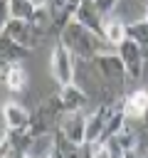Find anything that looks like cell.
I'll return each instance as SVG.
<instances>
[{"mask_svg":"<svg viewBox=\"0 0 148 158\" xmlns=\"http://www.w3.org/2000/svg\"><path fill=\"white\" fill-rule=\"evenodd\" d=\"M59 37L69 47V52L76 54V57H81V59H96L101 54L113 52V47L104 40L101 32H96V30H91V27L76 22V20H69L62 27V35Z\"/></svg>","mask_w":148,"mask_h":158,"instance_id":"1","label":"cell"},{"mask_svg":"<svg viewBox=\"0 0 148 158\" xmlns=\"http://www.w3.org/2000/svg\"><path fill=\"white\" fill-rule=\"evenodd\" d=\"M2 37L32 52V49L39 44L42 30H39L35 22H25V20H12V17H7V20L2 22Z\"/></svg>","mask_w":148,"mask_h":158,"instance_id":"2","label":"cell"},{"mask_svg":"<svg viewBox=\"0 0 148 158\" xmlns=\"http://www.w3.org/2000/svg\"><path fill=\"white\" fill-rule=\"evenodd\" d=\"M118 104L113 101H104L89 118H86V143H104L106 141V131L111 126V118L116 114Z\"/></svg>","mask_w":148,"mask_h":158,"instance_id":"3","label":"cell"},{"mask_svg":"<svg viewBox=\"0 0 148 158\" xmlns=\"http://www.w3.org/2000/svg\"><path fill=\"white\" fill-rule=\"evenodd\" d=\"M49 72L59 86H69L74 81V54L69 52L64 42L54 44L52 57H49Z\"/></svg>","mask_w":148,"mask_h":158,"instance_id":"4","label":"cell"},{"mask_svg":"<svg viewBox=\"0 0 148 158\" xmlns=\"http://www.w3.org/2000/svg\"><path fill=\"white\" fill-rule=\"evenodd\" d=\"M86 118L81 111H67L62 114V121H59V133L72 141V143H86Z\"/></svg>","mask_w":148,"mask_h":158,"instance_id":"5","label":"cell"},{"mask_svg":"<svg viewBox=\"0 0 148 158\" xmlns=\"http://www.w3.org/2000/svg\"><path fill=\"white\" fill-rule=\"evenodd\" d=\"M54 153H57V131L25 138V146H22L25 158H54Z\"/></svg>","mask_w":148,"mask_h":158,"instance_id":"6","label":"cell"},{"mask_svg":"<svg viewBox=\"0 0 148 158\" xmlns=\"http://www.w3.org/2000/svg\"><path fill=\"white\" fill-rule=\"evenodd\" d=\"M2 121H5V128L12 131L15 136L27 133L30 126H32V116H30V111H27L25 106L15 104V101L2 104Z\"/></svg>","mask_w":148,"mask_h":158,"instance_id":"7","label":"cell"},{"mask_svg":"<svg viewBox=\"0 0 148 158\" xmlns=\"http://www.w3.org/2000/svg\"><path fill=\"white\" fill-rule=\"evenodd\" d=\"M91 62H94L96 72L104 77V81H109V84H123V77H128L121 57L113 54V52L101 54V57H96V59H91Z\"/></svg>","mask_w":148,"mask_h":158,"instance_id":"8","label":"cell"},{"mask_svg":"<svg viewBox=\"0 0 148 158\" xmlns=\"http://www.w3.org/2000/svg\"><path fill=\"white\" fill-rule=\"evenodd\" d=\"M118 57H121V62H123V67H126V74L128 77H133V79H138L141 74H143V62H146V54H143V49L128 37L121 47H118Z\"/></svg>","mask_w":148,"mask_h":158,"instance_id":"9","label":"cell"},{"mask_svg":"<svg viewBox=\"0 0 148 158\" xmlns=\"http://www.w3.org/2000/svg\"><path fill=\"white\" fill-rule=\"evenodd\" d=\"M121 106L128 118H148V89H136L126 94Z\"/></svg>","mask_w":148,"mask_h":158,"instance_id":"10","label":"cell"},{"mask_svg":"<svg viewBox=\"0 0 148 158\" xmlns=\"http://www.w3.org/2000/svg\"><path fill=\"white\" fill-rule=\"evenodd\" d=\"M2 81L10 91H22L27 86V69L20 62H10L2 64Z\"/></svg>","mask_w":148,"mask_h":158,"instance_id":"11","label":"cell"},{"mask_svg":"<svg viewBox=\"0 0 148 158\" xmlns=\"http://www.w3.org/2000/svg\"><path fill=\"white\" fill-rule=\"evenodd\" d=\"M101 35H104V40H106L111 47H121V44L128 40V25H123L121 20L106 17V20H104V27H101Z\"/></svg>","mask_w":148,"mask_h":158,"instance_id":"12","label":"cell"},{"mask_svg":"<svg viewBox=\"0 0 148 158\" xmlns=\"http://www.w3.org/2000/svg\"><path fill=\"white\" fill-rule=\"evenodd\" d=\"M59 101H62L64 111H81V106L86 104V94H84L76 84H69V86H62Z\"/></svg>","mask_w":148,"mask_h":158,"instance_id":"13","label":"cell"},{"mask_svg":"<svg viewBox=\"0 0 148 158\" xmlns=\"http://www.w3.org/2000/svg\"><path fill=\"white\" fill-rule=\"evenodd\" d=\"M74 20L86 25V27H91V30H96V32H101V27H104V17L96 12L94 2H81L76 7V12H74Z\"/></svg>","mask_w":148,"mask_h":158,"instance_id":"14","label":"cell"},{"mask_svg":"<svg viewBox=\"0 0 148 158\" xmlns=\"http://www.w3.org/2000/svg\"><path fill=\"white\" fill-rule=\"evenodd\" d=\"M7 12L12 20H25V22H35L37 20V7L32 0H7Z\"/></svg>","mask_w":148,"mask_h":158,"instance_id":"15","label":"cell"},{"mask_svg":"<svg viewBox=\"0 0 148 158\" xmlns=\"http://www.w3.org/2000/svg\"><path fill=\"white\" fill-rule=\"evenodd\" d=\"M128 37L143 49V54L148 57V22L146 20H138L133 25H128Z\"/></svg>","mask_w":148,"mask_h":158,"instance_id":"16","label":"cell"},{"mask_svg":"<svg viewBox=\"0 0 148 158\" xmlns=\"http://www.w3.org/2000/svg\"><path fill=\"white\" fill-rule=\"evenodd\" d=\"M25 54H30V49H25V47H20V44H15V42H10V40L2 37V64L20 62Z\"/></svg>","mask_w":148,"mask_h":158,"instance_id":"17","label":"cell"},{"mask_svg":"<svg viewBox=\"0 0 148 158\" xmlns=\"http://www.w3.org/2000/svg\"><path fill=\"white\" fill-rule=\"evenodd\" d=\"M116 5H118V0H94V7H96V12H99L104 20L109 17V12H111Z\"/></svg>","mask_w":148,"mask_h":158,"instance_id":"18","label":"cell"},{"mask_svg":"<svg viewBox=\"0 0 148 158\" xmlns=\"http://www.w3.org/2000/svg\"><path fill=\"white\" fill-rule=\"evenodd\" d=\"M143 20H146V22H148V2H146V17H143Z\"/></svg>","mask_w":148,"mask_h":158,"instance_id":"19","label":"cell"},{"mask_svg":"<svg viewBox=\"0 0 148 158\" xmlns=\"http://www.w3.org/2000/svg\"><path fill=\"white\" fill-rule=\"evenodd\" d=\"M84 2H94V0H84Z\"/></svg>","mask_w":148,"mask_h":158,"instance_id":"20","label":"cell"},{"mask_svg":"<svg viewBox=\"0 0 148 158\" xmlns=\"http://www.w3.org/2000/svg\"><path fill=\"white\" fill-rule=\"evenodd\" d=\"M17 158H25V156H17Z\"/></svg>","mask_w":148,"mask_h":158,"instance_id":"21","label":"cell"}]
</instances>
